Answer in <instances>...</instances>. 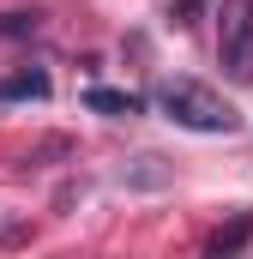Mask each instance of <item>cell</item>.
Masks as SVG:
<instances>
[{"instance_id":"obj_1","label":"cell","mask_w":253,"mask_h":259,"mask_svg":"<svg viewBox=\"0 0 253 259\" xmlns=\"http://www.w3.org/2000/svg\"><path fill=\"white\" fill-rule=\"evenodd\" d=\"M157 109L175 121V127L187 133H235L241 127V115H235V103H223L211 84H199V78H163L157 84Z\"/></svg>"},{"instance_id":"obj_2","label":"cell","mask_w":253,"mask_h":259,"mask_svg":"<svg viewBox=\"0 0 253 259\" xmlns=\"http://www.w3.org/2000/svg\"><path fill=\"white\" fill-rule=\"evenodd\" d=\"M217 66L235 84L253 78V0H223L217 6Z\"/></svg>"},{"instance_id":"obj_3","label":"cell","mask_w":253,"mask_h":259,"mask_svg":"<svg viewBox=\"0 0 253 259\" xmlns=\"http://www.w3.org/2000/svg\"><path fill=\"white\" fill-rule=\"evenodd\" d=\"M49 97V72L43 66H24L12 78H0V103H43Z\"/></svg>"},{"instance_id":"obj_4","label":"cell","mask_w":253,"mask_h":259,"mask_svg":"<svg viewBox=\"0 0 253 259\" xmlns=\"http://www.w3.org/2000/svg\"><path fill=\"white\" fill-rule=\"evenodd\" d=\"M85 109H97V115H109V121H133V115H139V97L109 91V84H91V91H85Z\"/></svg>"},{"instance_id":"obj_5","label":"cell","mask_w":253,"mask_h":259,"mask_svg":"<svg viewBox=\"0 0 253 259\" xmlns=\"http://www.w3.org/2000/svg\"><path fill=\"white\" fill-rule=\"evenodd\" d=\"M247 235H253V211H241L229 229H217V235L205 241V253H235V247H247Z\"/></svg>"},{"instance_id":"obj_6","label":"cell","mask_w":253,"mask_h":259,"mask_svg":"<svg viewBox=\"0 0 253 259\" xmlns=\"http://www.w3.org/2000/svg\"><path fill=\"white\" fill-rule=\"evenodd\" d=\"M36 24H43V12H6L0 36H36Z\"/></svg>"}]
</instances>
